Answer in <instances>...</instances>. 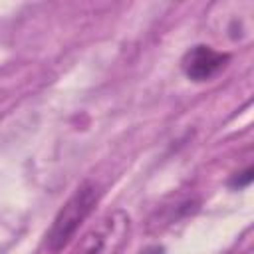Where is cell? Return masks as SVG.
Here are the masks:
<instances>
[{"instance_id":"obj_1","label":"cell","mask_w":254,"mask_h":254,"mask_svg":"<svg viewBox=\"0 0 254 254\" xmlns=\"http://www.w3.org/2000/svg\"><path fill=\"white\" fill-rule=\"evenodd\" d=\"M97 189L91 183H83L77 187V190L67 198V202L60 208L56 214L48 234H46V246L50 252H60L64 246L69 244V240L75 236L77 228L83 224V220L91 214V210L97 204Z\"/></svg>"},{"instance_id":"obj_3","label":"cell","mask_w":254,"mask_h":254,"mask_svg":"<svg viewBox=\"0 0 254 254\" xmlns=\"http://www.w3.org/2000/svg\"><path fill=\"white\" fill-rule=\"evenodd\" d=\"M228 62V54L216 52L210 46H194L183 58V71L192 81H206L214 77Z\"/></svg>"},{"instance_id":"obj_2","label":"cell","mask_w":254,"mask_h":254,"mask_svg":"<svg viewBox=\"0 0 254 254\" xmlns=\"http://www.w3.org/2000/svg\"><path fill=\"white\" fill-rule=\"evenodd\" d=\"M129 230V216L123 210H115L105 216L77 246L75 254H113Z\"/></svg>"},{"instance_id":"obj_4","label":"cell","mask_w":254,"mask_h":254,"mask_svg":"<svg viewBox=\"0 0 254 254\" xmlns=\"http://www.w3.org/2000/svg\"><path fill=\"white\" fill-rule=\"evenodd\" d=\"M141 254H163V248H161V246H151V248L143 250Z\"/></svg>"}]
</instances>
